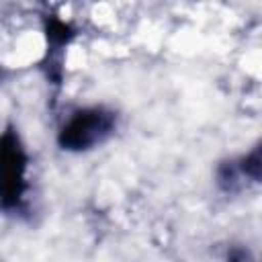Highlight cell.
Here are the masks:
<instances>
[{"label": "cell", "mask_w": 262, "mask_h": 262, "mask_svg": "<svg viewBox=\"0 0 262 262\" xmlns=\"http://www.w3.org/2000/svg\"><path fill=\"white\" fill-rule=\"evenodd\" d=\"M117 115L104 106H88L76 111L59 129L57 143L66 151H88L111 137Z\"/></svg>", "instance_id": "1"}, {"label": "cell", "mask_w": 262, "mask_h": 262, "mask_svg": "<svg viewBox=\"0 0 262 262\" xmlns=\"http://www.w3.org/2000/svg\"><path fill=\"white\" fill-rule=\"evenodd\" d=\"M72 37H74V31L68 23H63L59 18H49L47 20V41L53 49H61L63 45L70 43Z\"/></svg>", "instance_id": "3"}, {"label": "cell", "mask_w": 262, "mask_h": 262, "mask_svg": "<svg viewBox=\"0 0 262 262\" xmlns=\"http://www.w3.org/2000/svg\"><path fill=\"white\" fill-rule=\"evenodd\" d=\"M29 156L14 129L0 133V209L14 211L27 194Z\"/></svg>", "instance_id": "2"}]
</instances>
